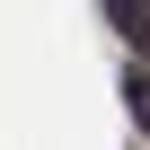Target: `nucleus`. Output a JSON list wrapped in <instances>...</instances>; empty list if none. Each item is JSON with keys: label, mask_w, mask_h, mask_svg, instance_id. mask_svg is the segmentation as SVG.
I'll list each match as a JSON object with an SVG mask.
<instances>
[{"label": "nucleus", "mask_w": 150, "mask_h": 150, "mask_svg": "<svg viewBox=\"0 0 150 150\" xmlns=\"http://www.w3.org/2000/svg\"><path fill=\"white\" fill-rule=\"evenodd\" d=\"M106 18H115V35L150 62V0H106Z\"/></svg>", "instance_id": "1"}]
</instances>
